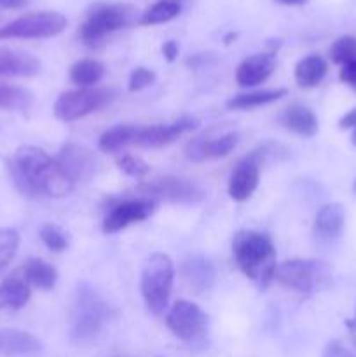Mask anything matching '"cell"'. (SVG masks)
Wrapping results in <instances>:
<instances>
[{"label": "cell", "mask_w": 356, "mask_h": 357, "mask_svg": "<svg viewBox=\"0 0 356 357\" xmlns=\"http://www.w3.org/2000/svg\"><path fill=\"white\" fill-rule=\"evenodd\" d=\"M9 171L17 190L30 197H65L75 183L49 153L34 145L20 146L9 160Z\"/></svg>", "instance_id": "cell-1"}, {"label": "cell", "mask_w": 356, "mask_h": 357, "mask_svg": "<svg viewBox=\"0 0 356 357\" xmlns=\"http://www.w3.org/2000/svg\"><path fill=\"white\" fill-rule=\"evenodd\" d=\"M232 255L239 271L262 288L276 278V248L267 234L239 230L232 239Z\"/></svg>", "instance_id": "cell-2"}, {"label": "cell", "mask_w": 356, "mask_h": 357, "mask_svg": "<svg viewBox=\"0 0 356 357\" xmlns=\"http://www.w3.org/2000/svg\"><path fill=\"white\" fill-rule=\"evenodd\" d=\"M114 316V307L93 286L80 284L73 302L70 338L77 345L91 344Z\"/></svg>", "instance_id": "cell-3"}, {"label": "cell", "mask_w": 356, "mask_h": 357, "mask_svg": "<svg viewBox=\"0 0 356 357\" xmlns=\"http://www.w3.org/2000/svg\"><path fill=\"white\" fill-rule=\"evenodd\" d=\"M135 20L136 9L131 3L98 2L87 10L86 21L79 28V35L84 44L96 45L107 35L129 26Z\"/></svg>", "instance_id": "cell-4"}, {"label": "cell", "mask_w": 356, "mask_h": 357, "mask_svg": "<svg viewBox=\"0 0 356 357\" xmlns=\"http://www.w3.org/2000/svg\"><path fill=\"white\" fill-rule=\"evenodd\" d=\"M175 267L168 255L154 253L147 258L142 271V295L147 309L156 316L166 310L173 288Z\"/></svg>", "instance_id": "cell-5"}, {"label": "cell", "mask_w": 356, "mask_h": 357, "mask_svg": "<svg viewBox=\"0 0 356 357\" xmlns=\"http://www.w3.org/2000/svg\"><path fill=\"white\" fill-rule=\"evenodd\" d=\"M117 98L114 87H80L77 91H66L56 100L54 115L63 122H73L93 112L103 110Z\"/></svg>", "instance_id": "cell-6"}, {"label": "cell", "mask_w": 356, "mask_h": 357, "mask_svg": "<svg viewBox=\"0 0 356 357\" xmlns=\"http://www.w3.org/2000/svg\"><path fill=\"white\" fill-rule=\"evenodd\" d=\"M66 17L56 10H40L30 13L10 23L0 26V40L2 38H51L61 33L66 28Z\"/></svg>", "instance_id": "cell-7"}, {"label": "cell", "mask_w": 356, "mask_h": 357, "mask_svg": "<svg viewBox=\"0 0 356 357\" xmlns=\"http://www.w3.org/2000/svg\"><path fill=\"white\" fill-rule=\"evenodd\" d=\"M136 192H140L142 199H149L154 202L164 201L170 204L194 206L205 199V192L198 183L178 176L156 178L152 181L138 185Z\"/></svg>", "instance_id": "cell-8"}, {"label": "cell", "mask_w": 356, "mask_h": 357, "mask_svg": "<svg viewBox=\"0 0 356 357\" xmlns=\"http://www.w3.org/2000/svg\"><path fill=\"white\" fill-rule=\"evenodd\" d=\"M330 274L327 265L316 260H288L276 268V279L285 288L302 295H311L323 288Z\"/></svg>", "instance_id": "cell-9"}, {"label": "cell", "mask_w": 356, "mask_h": 357, "mask_svg": "<svg viewBox=\"0 0 356 357\" xmlns=\"http://www.w3.org/2000/svg\"><path fill=\"white\" fill-rule=\"evenodd\" d=\"M166 324L171 333L181 342L198 344L202 342L208 331V316L195 303L178 300L166 316Z\"/></svg>", "instance_id": "cell-10"}, {"label": "cell", "mask_w": 356, "mask_h": 357, "mask_svg": "<svg viewBox=\"0 0 356 357\" xmlns=\"http://www.w3.org/2000/svg\"><path fill=\"white\" fill-rule=\"evenodd\" d=\"M216 129H209V131L202 132L201 136L192 139L187 146H185V155L192 160V162H202L208 159H220L225 157L236 149L237 142H239V135L237 132H220L215 135Z\"/></svg>", "instance_id": "cell-11"}, {"label": "cell", "mask_w": 356, "mask_h": 357, "mask_svg": "<svg viewBox=\"0 0 356 357\" xmlns=\"http://www.w3.org/2000/svg\"><path fill=\"white\" fill-rule=\"evenodd\" d=\"M56 160L73 183L89 180L100 169V160L94 155V152H91L86 146L77 145V143L63 145Z\"/></svg>", "instance_id": "cell-12"}, {"label": "cell", "mask_w": 356, "mask_h": 357, "mask_svg": "<svg viewBox=\"0 0 356 357\" xmlns=\"http://www.w3.org/2000/svg\"><path fill=\"white\" fill-rule=\"evenodd\" d=\"M154 208H156V202L149 199L140 197L135 201H121L112 206L108 215L105 216L101 229L105 234H115L133 223H140L149 218L154 213Z\"/></svg>", "instance_id": "cell-13"}, {"label": "cell", "mask_w": 356, "mask_h": 357, "mask_svg": "<svg viewBox=\"0 0 356 357\" xmlns=\"http://www.w3.org/2000/svg\"><path fill=\"white\" fill-rule=\"evenodd\" d=\"M195 126H198L195 119L181 117L177 122H171V124L166 126L156 124L140 128L133 145L140 146V149H163V146H168L173 142H177L187 131H192Z\"/></svg>", "instance_id": "cell-14"}, {"label": "cell", "mask_w": 356, "mask_h": 357, "mask_svg": "<svg viewBox=\"0 0 356 357\" xmlns=\"http://www.w3.org/2000/svg\"><path fill=\"white\" fill-rule=\"evenodd\" d=\"M258 174L260 164L253 157V153L246 155L237 162L229 180V195L237 202H244L251 197L258 187Z\"/></svg>", "instance_id": "cell-15"}, {"label": "cell", "mask_w": 356, "mask_h": 357, "mask_svg": "<svg viewBox=\"0 0 356 357\" xmlns=\"http://www.w3.org/2000/svg\"><path fill=\"white\" fill-rule=\"evenodd\" d=\"M276 66L274 52H258L248 56L236 70V82L243 87H253L265 82Z\"/></svg>", "instance_id": "cell-16"}, {"label": "cell", "mask_w": 356, "mask_h": 357, "mask_svg": "<svg viewBox=\"0 0 356 357\" xmlns=\"http://www.w3.org/2000/svg\"><path fill=\"white\" fill-rule=\"evenodd\" d=\"M31 296V286L28 284L23 271H14L0 282V310H20Z\"/></svg>", "instance_id": "cell-17"}, {"label": "cell", "mask_w": 356, "mask_h": 357, "mask_svg": "<svg viewBox=\"0 0 356 357\" xmlns=\"http://www.w3.org/2000/svg\"><path fill=\"white\" fill-rule=\"evenodd\" d=\"M40 72V61L35 56L9 47H0V75L35 77Z\"/></svg>", "instance_id": "cell-18"}, {"label": "cell", "mask_w": 356, "mask_h": 357, "mask_svg": "<svg viewBox=\"0 0 356 357\" xmlns=\"http://www.w3.org/2000/svg\"><path fill=\"white\" fill-rule=\"evenodd\" d=\"M40 349V340L28 331L0 330V357L34 356Z\"/></svg>", "instance_id": "cell-19"}, {"label": "cell", "mask_w": 356, "mask_h": 357, "mask_svg": "<svg viewBox=\"0 0 356 357\" xmlns=\"http://www.w3.org/2000/svg\"><path fill=\"white\" fill-rule=\"evenodd\" d=\"M279 124L295 135L304 138H313L320 129V122L314 112L304 105H290L281 115H279Z\"/></svg>", "instance_id": "cell-20"}, {"label": "cell", "mask_w": 356, "mask_h": 357, "mask_svg": "<svg viewBox=\"0 0 356 357\" xmlns=\"http://www.w3.org/2000/svg\"><path fill=\"white\" fill-rule=\"evenodd\" d=\"M346 223V211L341 204H327L318 211L314 220V232L320 239L332 241L337 239L342 234Z\"/></svg>", "instance_id": "cell-21"}, {"label": "cell", "mask_w": 356, "mask_h": 357, "mask_svg": "<svg viewBox=\"0 0 356 357\" xmlns=\"http://www.w3.org/2000/svg\"><path fill=\"white\" fill-rule=\"evenodd\" d=\"M181 272L194 293L208 291L215 282V267L202 257H192L185 260Z\"/></svg>", "instance_id": "cell-22"}, {"label": "cell", "mask_w": 356, "mask_h": 357, "mask_svg": "<svg viewBox=\"0 0 356 357\" xmlns=\"http://www.w3.org/2000/svg\"><path fill=\"white\" fill-rule=\"evenodd\" d=\"M21 271H23L28 284L38 289H45V291L54 288L56 281H58V271L51 264L40 260V258L28 260Z\"/></svg>", "instance_id": "cell-23"}, {"label": "cell", "mask_w": 356, "mask_h": 357, "mask_svg": "<svg viewBox=\"0 0 356 357\" xmlns=\"http://www.w3.org/2000/svg\"><path fill=\"white\" fill-rule=\"evenodd\" d=\"M328 65L321 56L311 54L300 59L295 66V80L300 87H316L327 75Z\"/></svg>", "instance_id": "cell-24"}, {"label": "cell", "mask_w": 356, "mask_h": 357, "mask_svg": "<svg viewBox=\"0 0 356 357\" xmlns=\"http://www.w3.org/2000/svg\"><path fill=\"white\" fill-rule=\"evenodd\" d=\"M140 126H129V124H121L110 128L108 131H105L100 136V142H98V149L101 152H117V150L124 149V146L133 145L135 143L136 135H138Z\"/></svg>", "instance_id": "cell-25"}, {"label": "cell", "mask_w": 356, "mask_h": 357, "mask_svg": "<svg viewBox=\"0 0 356 357\" xmlns=\"http://www.w3.org/2000/svg\"><path fill=\"white\" fill-rule=\"evenodd\" d=\"M34 103V94L16 84H7L0 80V110L27 112Z\"/></svg>", "instance_id": "cell-26"}, {"label": "cell", "mask_w": 356, "mask_h": 357, "mask_svg": "<svg viewBox=\"0 0 356 357\" xmlns=\"http://www.w3.org/2000/svg\"><path fill=\"white\" fill-rule=\"evenodd\" d=\"M105 77V66L100 61L91 58H84L73 63L70 68V80L80 87H91L100 82Z\"/></svg>", "instance_id": "cell-27"}, {"label": "cell", "mask_w": 356, "mask_h": 357, "mask_svg": "<svg viewBox=\"0 0 356 357\" xmlns=\"http://www.w3.org/2000/svg\"><path fill=\"white\" fill-rule=\"evenodd\" d=\"M286 96V89H271V91H257V93L237 94L227 101V108L230 110H250V108L262 107V105L272 103V101L281 100Z\"/></svg>", "instance_id": "cell-28"}, {"label": "cell", "mask_w": 356, "mask_h": 357, "mask_svg": "<svg viewBox=\"0 0 356 357\" xmlns=\"http://www.w3.org/2000/svg\"><path fill=\"white\" fill-rule=\"evenodd\" d=\"M178 14H180V6H178L177 0H159L140 16L138 24H142V26L163 24L177 17Z\"/></svg>", "instance_id": "cell-29"}, {"label": "cell", "mask_w": 356, "mask_h": 357, "mask_svg": "<svg viewBox=\"0 0 356 357\" xmlns=\"http://www.w3.org/2000/svg\"><path fill=\"white\" fill-rule=\"evenodd\" d=\"M330 58L332 61L337 65H346L356 59V38L351 35H344V37L337 38L330 47Z\"/></svg>", "instance_id": "cell-30"}, {"label": "cell", "mask_w": 356, "mask_h": 357, "mask_svg": "<svg viewBox=\"0 0 356 357\" xmlns=\"http://www.w3.org/2000/svg\"><path fill=\"white\" fill-rule=\"evenodd\" d=\"M40 239L54 253H61L68 248V237H66L65 230L54 223H44L40 227Z\"/></svg>", "instance_id": "cell-31"}, {"label": "cell", "mask_w": 356, "mask_h": 357, "mask_svg": "<svg viewBox=\"0 0 356 357\" xmlns=\"http://www.w3.org/2000/svg\"><path fill=\"white\" fill-rule=\"evenodd\" d=\"M20 246V234L14 229H0V271L13 261Z\"/></svg>", "instance_id": "cell-32"}, {"label": "cell", "mask_w": 356, "mask_h": 357, "mask_svg": "<svg viewBox=\"0 0 356 357\" xmlns=\"http://www.w3.org/2000/svg\"><path fill=\"white\" fill-rule=\"evenodd\" d=\"M117 167L122 171V173L128 174V176L131 178H136V180L145 178L147 174L150 173L149 164H147L143 159H140V157H135V155H122L121 159H117Z\"/></svg>", "instance_id": "cell-33"}, {"label": "cell", "mask_w": 356, "mask_h": 357, "mask_svg": "<svg viewBox=\"0 0 356 357\" xmlns=\"http://www.w3.org/2000/svg\"><path fill=\"white\" fill-rule=\"evenodd\" d=\"M154 82H156V73H154L152 70L140 66V68H136L135 72L131 73V77H129L128 89L131 91V93H136V91H142L145 89V87L152 86Z\"/></svg>", "instance_id": "cell-34"}, {"label": "cell", "mask_w": 356, "mask_h": 357, "mask_svg": "<svg viewBox=\"0 0 356 357\" xmlns=\"http://www.w3.org/2000/svg\"><path fill=\"white\" fill-rule=\"evenodd\" d=\"M216 63V56L213 52H199V54L191 56L187 59V66L191 68H205V66L215 65Z\"/></svg>", "instance_id": "cell-35"}, {"label": "cell", "mask_w": 356, "mask_h": 357, "mask_svg": "<svg viewBox=\"0 0 356 357\" xmlns=\"http://www.w3.org/2000/svg\"><path fill=\"white\" fill-rule=\"evenodd\" d=\"M321 357H356L349 349H346L344 345L339 344V342H330V344L325 347Z\"/></svg>", "instance_id": "cell-36"}, {"label": "cell", "mask_w": 356, "mask_h": 357, "mask_svg": "<svg viewBox=\"0 0 356 357\" xmlns=\"http://www.w3.org/2000/svg\"><path fill=\"white\" fill-rule=\"evenodd\" d=\"M341 80L356 91V59H355V61L342 65Z\"/></svg>", "instance_id": "cell-37"}, {"label": "cell", "mask_w": 356, "mask_h": 357, "mask_svg": "<svg viewBox=\"0 0 356 357\" xmlns=\"http://www.w3.org/2000/svg\"><path fill=\"white\" fill-rule=\"evenodd\" d=\"M163 56L168 59V61H175L178 56V44L175 40H168L163 44Z\"/></svg>", "instance_id": "cell-38"}, {"label": "cell", "mask_w": 356, "mask_h": 357, "mask_svg": "<svg viewBox=\"0 0 356 357\" xmlns=\"http://www.w3.org/2000/svg\"><path fill=\"white\" fill-rule=\"evenodd\" d=\"M339 128L341 129H355L356 128V108L349 110L344 117L339 121Z\"/></svg>", "instance_id": "cell-39"}, {"label": "cell", "mask_w": 356, "mask_h": 357, "mask_svg": "<svg viewBox=\"0 0 356 357\" xmlns=\"http://www.w3.org/2000/svg\"><path fill=\"white\" fill-rule=\"evenodd\" d=\"M28 0H0V9H21Z\"/></svg>", "instance_id": "cell-40"}, {"label": "cell", "mask_w": 356, "mask_h": 357, "mask_svg": "<svg viewBox=\"0 0 356 357\" xmlns=\"http://www.w3.org/2000/svg\"><path fill=\"white\" fill-rule=\"evenodd\" d=\"M276 2L285 3V6H304V3H307L309 0H276Z\"/></svg>", "instance_id": "cell-41"}, {"label": "cell", "mask_w": 356, "mask_h": 357, "mask_svg": "<svg viewBox=\"0 0 356 357\" xmlns=\"http://www.w3.org/2000/svg\"><path fill=\"white\" fill-rule=\"evenodd\" d=\"M351 142H353V145L356 146V128H355V131H353V135H351Z\"/></svg>", "instance_id": "cell-42"}, {"label": "cell", "mask_w": 356, "mask_h": 357, "mask_svg": "<svg viewBox=\"0 0 356 357\" xmlns=\"http://www.w3.org/2000/svg\"><path fill=\"white\" fill-rule=\"evenodd\" d=\"M353 192H355V194H356V180H355V183H353Z\"/></svg>", "instance_id": "cell-43"}]
</instances>
